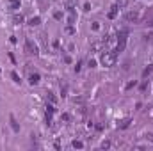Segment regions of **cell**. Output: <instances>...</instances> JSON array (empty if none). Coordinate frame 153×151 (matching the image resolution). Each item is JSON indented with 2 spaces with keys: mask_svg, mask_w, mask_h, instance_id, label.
I'll return each instance as SVG.
<instances>
[{
  "mask_svg": "<svg viewBox=\"0 0 153 151\" xmlns=\"http://www.w3.org/2000/svg\"><path fill=\"white\" fill-rule=\"evenodd\" d=\"M116 59H117V52H116V50L105 52V53L102 55V64H103L105 68H111V66L116 64Z\"/></svg>",
  "mask_w": 153,
  "mask_h": 151,
  "instance_id": "obj_1",
  "label": "cell"
},
{
  "mask_svg": "<svg viewBox=\"0 0 153 151\" xmlns=\"http://www.w3.org/2000/svg\"><path fill=\"white\" fill-rule=\"evenodd\" d=\"M125 44H126V32H121L119 39H117V50L116 52H123L125 50Z\"/></svg>",
  "mask_w": 153,
  "mask_h": 151,
  "instance_id": "obj_2",
  "label": "cell"
},
{
  "mask_svg": "<svg viewBox=\"0 0 153 151\" xmlns=\"http://www.w3.org/2000/svg\"><path fill=\"white\" fill-rule=\"evenodd\" d=\"M126 20L128 21H137L139 20V13L137 11H128L126 13Z\"/></svg>",
  "mask_w": 153,
  "mask_h": 151,
  "instance_id": "obj_3",
  "label": "cell"
},
{
  "mask_svg": "<svg viewBox=\"0 0 153 151\" xmlns=\"http://www.w3.org/2000/svg\"><path fill=\"white\" fill-rule=\"evenodd\" d=\"M27 50H29V53H38V48H36V44H32V41H27Z\"/></svg>",
  "mask_w": 153,
  "mask_h": 151,
  "instance_id": "obj_4",
  "label": "cell"
},
{
  "mask_svg": "<svg viewBox=\"0 0 153 151\" xmlns=\"http://www.w3.org/2000/svg\"><path fill=\"white\" fill-rule=\"evenodd\" d=\"M11 126H13V130H14V132H20V126H18V123H16L14 115H11Z\"/></svg>",
  "mask_w": 153,
  "mask_h": 151,
  "instance_id": "obj_5",
  "label": "cell"
},
{
  "mask_svg": "<svg viewBox=\"0 0 153 151\" xmlns=\"http://www.w3.org/2000/svg\"><path fill=\"white\" fill-rule=\"evenodd\" d=\"M116 5H117L119 9H123V7H126V5H128V0H117V2H116Z\"/></svg>",
  "mask_w": 153,
  "mask_h": 151,
  "instance_id": "obj_6",
  "label": "cell"
},
{
  "mask_svg": "<svg viewBox=\"0 0 153 151\" xmlns=\"http://www.w3.org/2000/svg\"><path fill=\"white\" fill-rule=\"evenodd\" d=\"M117 9H119L117 5H114V7L111 9V13H109V18H111V20H112V18H116V14H117Z\"/></svg>",
  "mask_w": 153,
  "mask_h": 151,
  "instance_id": "obj_7",
  "label": "cell"
},
{
  "mask_svg": "<svg viewBox=\"0 0 153 151\" xmlns=\"http://www.w3.org/2000/svg\"><path fill=\"white\" fill-rule=\"evenodd\" d=\"M38 82H39V75H38V73H34V75H30V84H32V85H36Z\"/></svg>",
  "mask_w": 153,
  "mask_h": 151,
  "instance_id": "obj_8",
  "label": "cell"
},
{
  "mask_svg": "<svg viewBox=\"0 0 153 151\" xmlns=\"http://www.w3.org/2000/svg\"><path fill=\"white\" fill-rule=\"evenodd\" d=\"M75 5H76V0H68V9H70V11H73Z\"/></svg>",
  "mask_w": 153,
  "mask_h": 151,
  "instance_id": "obj_9",
  "label": "cell"
},
{
  "mask_svg": "<svg viewBox=\"0 0 153 151\" xmlns=\"http://www.w3.org/2000/svg\"><path fill=\"white\" fill-rule=\"evenodd\" d=\"M9 4L13 5V9H18L20 7V0H9Z\"/></svg>",
  "mask_w": 153,
  "mask_h": 151,
  "instance_id": "obj_10",
  "label": "cell"
},
{
  "mask_svg": "<svg viewBox=\"0 0 153 151\" xmlns=\"http://www.w3.org/2000/svg\"><path fill=\"white\" fill-rule=\"evenodd\" d=\"M128 124H130V119H123V121H121V124H119V126H121V128H126V126H128Z\"/></svg>",
  "mask_w": 153,
  "mask_h": 151,
  "instance_id": "obj_11",
  "label": "cell"
},
{
  "mask_svg": "<svg viewBox=\"0 0 153 151\" xmlns=\"http://www.w3.org/2000/svg\"><path fill=\"white\" fill-rule=\"evenodd\" d=\"M39 21H41V20L36 16V18H32V20H30V25H39Z\"/></svg>",
  "mask_w": 153,
  "mask_h": 151,
  "instance_id": "obj_12",
  "label": "cell"
},
{
  "mask_svg": "<svg viewBox=\"0 0 153 151\" xmlns=\"http://www.w3.org/2000/svg\"><path fill=\"white\" fill-rule=\"evenodd\" d=\"M11 76H13V80H14V82H16V84H20V76L16 75V73H14V71H13V73H11Z\"/></svg>",
  "mask_w": 153,
  "mask_h": 151,
  "instance_id": "obj_13",
  "label": "cell"
},
{
  "mask_svg": "<svg viewBox=\"0 0 153 151\" xmlns=\"http://www.w3.org/2000/svg\"><path fill=\"white\" fill-rule=\"evenodd\" d=\"M73 148H78V150H80V148H84V144L78 142V141H75V142H73Z\"/></svg>",
  "mask_w": 153,
  "mask_h": 151,
  "instance_id": "obj_14",
  "label": "cell"
},
{
  "mask_svg": "<svg viewBox=\"0 0 153 151\" xmlns=\"http://www.w3.org/2000/svg\"><path fill=\"white\" fill-rule=\"evenodd\" d=\"M14 20H16L18 23H22V21H23V16H22V14H16V16H14Z\"/></svg>",
  "mask_w": 153,
  "mask_h": 151,
  "instance_id": "obj_15",
  "label": "cell"
},
{
  "mask_svg": "<svg viewBox=\"0 0 153 151\" xmlns=\"http://www.w3.org/2000/svg\"><path fill=\"white\" fill-rule=\"evenodd\" d=\"M109 146H111V142H109V141H105V142H102V148H103V150H107Z\"/></svg>",
  "mask_w": 153,
  "mask_h": 151,
  "instance_id": "obj_16",
  "label": "cell"
}]
</instances>
